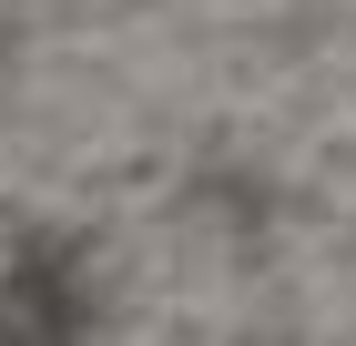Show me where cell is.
I'll return each instance as SVG.
<instances>
[{"label": "cell", "mask_w": 356, "mask_h": 346, "mask_svg": "<svg viewBox=\"0 0 356 346\" xmlns=\"http://www.w3.org/2000/svg\"><path fill=\"white\" fill-rule=\"evenodd\" d=\"M0 346H92L72 244H21V265L0 275Z\"/></svg>", "instance_id": "cell-1"}]
</instances>
